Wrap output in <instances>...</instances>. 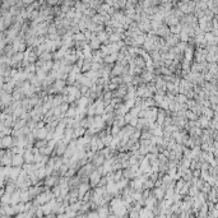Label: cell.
<instances>
[{
  "instance_id": "cell-1",
  "label": "cell",
  "mask_w": 218,
  "mask_h": 218,
  "mask_svg": "<svg viewBox=\"0 0 218 218\" xmlns=\"http://www.w3.org/2000/svg\"><path fill=\"white\" fill-rule=\"evenodd\" d=\"M68 145H69V143H68L66 140H64V139L58 140L52 154H56V156H64V153L66 152V149H68Z\"/></svg>"
},
{
  "instance_id": "cell-2",
  "label": "cell",
  "mask_w": 218,
  "mask_h": 218,
  "mask_svg": "<svg viewBox=\"0 0 218 218\" xmlns=\"http://www.w3.org/2000/svg\"><path fill=\"white\" fill-rule=\"evenodd\" d=\"M60 178L61 176H56V175H49V176H46L45 178V180H44V185L46 186V187H49V189H52L55 185H59L60 184Z\"/></svg>"
},
{
  "instance_id": "cell-3",
  "label": "cell",
  "mask_w": 218,
  "mask_h": 218,
  "mask_svg": "<svg viewBox=\"0 0 218 218\" xmlns=\"http://www.w3.org/2000/svg\"><path fill=\"white\" fill-rule=\"evenodd\" d=\"M102 176H103V173H102L98 168L94 170V171L91 173V176H89V184H91V186H92V187L98 186V184H100V181H101V179H102Z\"/></svg>"
},
{
  "instance_id": "cell-4",
  "label": "cell",
  "mask_w": 218,
  "mask_h": 218,
  "mask_svg": "<svg viewBox=\"0 0 218 218\" xmlns=\"http://www.w3.org/2000/svg\"><path fill=\"white\" fill-rule=\"evenodd\" d=\"M24 163H26V161H24V156H23V153H14V156H13L12 166H16V167H23Z\"/></svg>"
},
{
  "instance_id": "cell-5",
  "label": "cell",
  "mask_w": 218,
  "mask_h": 218,
  "mask_svg": "<svg viewBox=\"0 0 218 218\" xmlns=\"http://www.w3.org/2000/svg\"><path fill=\"white\" fill-rule=\"evenodd\" d=\"M92 189L91 184L89 182H82L78 187V192H79V199H83V197L89 192V190Z\"/></svg>"
},
{
  "instance_id": "cell-6",
  "label": "cell",
  "mask_w": 218,
  "mask_h": 218,
  "mask_svg": "<svg viewBox=\"0 0 218 218\" xmlns=\"http://www.w3.org/2000/svg\"><path fill=\"white\" fill-rule=\"evenodd\" d=\"M13 147V135H7V137L0 138V148H12Z\"/></svg>"
},
{
  "instance_id": "cell-7",
  "label": "cell",
  "mask_w": 218,
  "mask_h": 218,
  "mask_svg": "<svg viewBox=\"0 0 218 218\" xmlns=\"http://www.w3.org/2000/svg\"><path fill=\"white\" fill-rule=\"evenodd\" d=\"M119 59V52H112V54H108L103 58V61L107 63V64H115Z\"/></svg>"
},
{
  "instance_id": "cell-8",
  "label": "cell",
  "mask_w": 218,
  "mask_h": 218,
  "mask_svg": "<svg viewBox=\"0 0 218 218\" xmlns=\"http://www.w3.org/2000/svg\"><path fill=\"white\" fill-rule=\"evenodd\" d=\"M23 156H24L26 163H33L35 162V153H33L32 149H26Z\"/></svg>"
},
{
  "instance_id": "cell-9",
  "label": "cell",
  "mask_w": 218,
  "mask_h": 218,
  "mask_svg": "<svg viewBox=\"0 0 218 218\" xmlns=\"http://www.w3.org/2000/svg\"><path fill=\"white\" fill-rule=\"evenodd\" d=\"M38 59L44 60V61H50V60H54V52L51 51H44L41 55L38 56Z\"/></svg>"
},
{
  "instance_id": "cell-10",
  "label": "cell",
  "mask_w": 218,
  "mask_h": 218,
  "mask_svg": "<svg viewBox=\"0 0 218 218\" xmlns=\"http://www.w3.org/2000/svg\"><path fill=\"white\" fill-rule=\"evenodd\" d=\"M23 59H24V54L18 51V52L16 54V55L12 58V65H14V64H21ZM12 65H10V66H12Z\"/></svg>"
},
{
  "instance_id": "cell-11",
  "label": "cell",
  "mask_w": 218,
  "mask_h": 218,
  "mask_svg": "<svg viewBox=\"0 0 218 218\" xmlns=\"http://www.w3.org/2000/svg\"><path fill=\"white\" fill-rule=\"evenodd\" d=\"M89 46H91L92 50H100L101 49V40L100 38H94L93 41H91Z\"/></svg>"
},
{
  "instance_id": "cell-12",
  "label": "cell",
  "mask_w": 218,
  "mask_h": 218,
  "mask_svg": "<svg viewBox=\"0 0 218 218\" xmlns=\"http://www.w3.org/2000/svg\"><path fill=\"white\" fill-rule=\"evenodd\" d=\"M47 143H49V140L47 139H36V142H35V147H37V148H44V147H46L47 145Z\"/></svg>"
},
{
  "instance_id": "cell-13",
  "label": "cell",
  "mask_w": 218,
  "mask_h": 218,
  "mask_svg": "<svg viewBox=\"0 0 218 218\" xmlns=\"http://www.w3.org/2000/svg\"><path fill=\"white\" fill-rule=\"evenodd\" d=\"M92 64H93V61H86L84 60V64H83V66H82V73H87V72L92 70Z\"/></svg>"
},
{
  "instance_id": "cell-14",
  "label": "cell",
  "mask_w": 218,
  "mask_h": 218,
  "mask_svg": "<svg viewBox=\"0 0 218 218\" xmlns=\"http://www.w3.org/2000/svg\"><path fill=\"white\" fill-rule=\"evenodd\" d=\"M140 110H142V108H140L139 106H133V107L130 108V110H129V112H130L134 117H139V112H140Z\"/></svg>"
},
{
  "instance_id": "cell-15",
  "label": "cell",
  "mask_w": 218,
  "mask_h": 218,
  "mask_svg": "<svg viewBox=\"0 0 218 218\" xmlns=\"http://www.w3.org/2000/svg\"><path fill=\"white\" fill-rule=\"evenodd\" d=\"M185 101H186V98L182 96V94H178V97H176V102L182 103V102H185Z\"/></svg>"
},
{
  "instance_id": "cell-16",
  "label": "cell",
  "mask_w": 218,
  "mask_h": 218,
  "mask_svg": "<svg viewBox=\"0 0 218 218\" xmlns=\"http://www.w3.org/2000/svg\"><path fill=\"white\" fill-rule=\"evenodd\" d=\"M124 117H125V121H126V124H129V122L131 121V119H133L134 116H133L130 112H128V114H125V116H124Z\"/></svg>"
},
{
  "instance_id": "cell-17",
  "label": "cell",
  "mask_w": 218,
  "mask_h": 218,
  "mask_svg": "<svg viewBox=\"0 0 218 218\" xmlns=\"http://www.w3.org/2000/svg\"><path fill=\"white\" fill-rule=\"evenodd\" d=\"M83 38H84L83 33H77L75 36H73V40H77V41H79V40H83Z\"/></svg>"
},
{
  "instance_id": "cell-18",
  "label": "cell",
  "mask_w": 218,
  "mask_h": 218,
  "mask_svg": "<svg viewBox=\"0 0 218 218\" xmlns=\"http://www.w3.org/2000/svg\"><path fill=\"white\" fill-rule=\"evenodd\" d=\"M110 40L112 41V42H119V41H120V36L114 35V36H111V37H110Z\"/></svg>"
},
{
  "instance_id": "cell-19",
  "label": "cell",
  "mask_w": 218,
  "mask_h": 218,
  "mask_svg": "<svg viewBox=\"0 0 218 218\" xmlns=\"http://www.w3.org/2000/svg\"><path fill=\"white\" fill-rule=\"evenodd\" d=\"M98 38H100L101 41H105V40H106L107 37H106V35H105V33H100V36H98Z\"/></svg>"
}]
</instances>
